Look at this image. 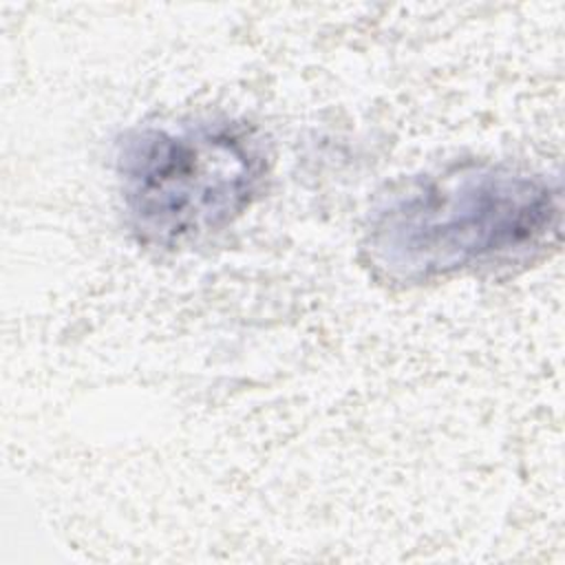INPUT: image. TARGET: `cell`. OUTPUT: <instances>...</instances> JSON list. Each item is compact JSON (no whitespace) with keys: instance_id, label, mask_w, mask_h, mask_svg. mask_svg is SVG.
<instances>
[{"instance_id":"1","label":"cell","mask_w":565,"mask_h":565,"mask_svg":"<svg viewBox=\"0 0 565 565\" xmlns=\"http://www.w3.org/2000/svg\"><path fill=\"white\" fill-rule=\"evenodd\" d=\"M558 223L561 194L543 174L463 161L391 185L371 210L364 252L380 274L422 282L527 254Z\"/></svg>"},{"instance_id":"2","label":"cell","mask_w":565,"mask_h":565,"mask_svg":"<svg viewBox=\"0 0 565 565\" xmlns=\"http://www.w3.org/2000/svg\"><path fill=\"white\" fill-rule=\"evenodd\" d=\"M128 225L152 247H188L241 218L269 172L263 137L230 117L139 126L117 143Z\"/></svg>"}]
</instances>
